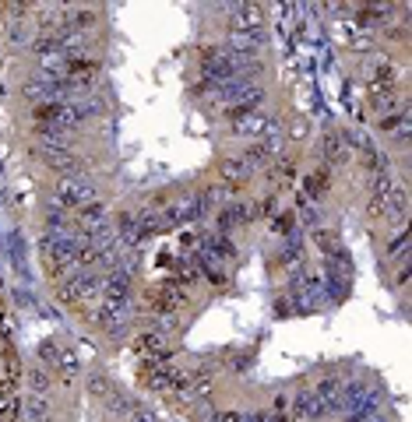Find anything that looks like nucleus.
Masks as SVG:
<instances>
[{"mask_svg":"<svg viewBox=\"0 0 412 422\" xmlns=\"http://www.w3.org/2000/svg\"><path fill=\"white\" fill-rule=\"evenodd\" d=\"M335 401L321 398V394H313V391H300L296 398H289V422H318L331 412Z\"/></svg>","mask_w":412,"mask_h":422,"instance_id":"f257e3e1","label":"nucleus"},{"mask_svg":"<svg viewBox=\"0 0 412 422\" xmlns=\"http://www.w3.org/2000/svg\"><path fill=\"white\" fill-rule=\"evenodd\" d=\"M134 349H138L141 359H152V362H169V359H173V345H169L166 334H159V331L138 334L134 338Z\"/></svg>","mask_w":412,"mask_h":422,"instance_id":"f03ea898","label":"nucleus"},{"mask_svg":"<svg viewBox=\"0 0 412 422\" xmlns=\"http://www.w3.org/2000/svg\"><path fill=\"white\" fill-rule=\"evenodd\" d=\"M328 187H331V166H318V169H310L307 176H303V194L300 197L321 201V197L328 194Z\"/></svg>","mask_w":412,"mask_h":422,"instance_id":"7ed1b4c3","label":"nucleus"},{"mask_svg":"<svg viewBox=\"0 0 412 422\" xmlns=\"http://www.w3.org/2000/svg\"><path fill=\"white\" fill-rule=\"evenodd\" d=\"M127 295H131V275L127 271H113L103 282V300L106 303H127Z\"/></svg>","mask_w":412,"mask_h":422,"instance_id":"20e7f679","label":"nucleus"},{"mask_svg":"<svg viewBox=\"0 0 412 422\" xmlns=\"http://www.w3.org/2000/svg\"><path fill=\"white\" fill-rule=\"evenodd\" d=\"M25 415H29V422H50V401H46V394H29Z\"/></svg>","mask_w":412,"mask_h":422,"instance_id":"39448f33","label":"nucleus"},{"mask_svg":"<svg viewBox=\"0 0 412 422\" xmlns=\"http://www.w3.org/2000/svg\"><path fill=\"white\" fill-rule=\"evenodd\" d=\"M29 384H32V394H46V387H50V369H46V366H32L29 369Z\"/></svg>","mask_w":412,"mask_h":422,"instance_id":"423d86ee","label":"nucleus"},{"mask_svg":"<svg viewBox=\"0 0 412 422\" xmlns=\"http://www.w3.org/2000/svg\"><path fill=\"white\" fill-rule=\"evenodd\" d=\"M211 254H215V257H226V261H229V257H236V246H233L226 236H219V239L211 243Z\"/></svg>","mask_w":412,"mask_h":422,"instance_id":"0eeeda50","label":"nucleus"},{"mask_svg":"<svg viewBox=\"0 0 412 422\" xmlns=\"http://www.w3.org/2000/svg\"><path fill=\"white\" fill-rule=\"evenodd\" d=\"M88 387H92V394H99L103 401H106L110 394H113V384H110L106 377H92V380H88Z\"/></svg>","mask_w":412,"mask_h":422,"instance_id":"6e6552de","label":"nucleus"},{"mask_svg":"<svg viewBox=\"0 0 412 422\" xmlns=\"http://www.w3.org/2000/svg\"><path fill=\"white\" fill-rule=\"evenodd\" d=\"M402 123H405V113H387V116H381V131L391 134V131L402 127Z\"/></svg>","mask_w":412,"mask_h":422,"instance_id":"1a4fd4ad","label":"nucleus"},{"mask_svg":"<svg viewBox=\"0 0 412 422\" xmlns=\"http://www.w3.org/2000/svg\"><path fill=\"white\" fill-rule=\"evenodd\" d=\"M367 215L370 218H387V205H384V197H370V205H367Z\"/></svg>","mask_w":412,"mask_h":422,"instance_id":"9d476101","label":"nucleus"},{"mask_svg":"<svg viewBox=\"0 0 412 422\" xmlns=\"http://www.w3.org/2000/svg\"><path fill=\"white\" fill-rule=\"evenodd\" d=\"M240 14H244V21H250V29H261V18H264V11H261V8L247 4V8L240 11Z\"/></svg>","mask_w":412,"mask_h":422,"instance_id":"9b49d317","label":"nucleus"},{"mask_svg":"<svg viewBox=\"0 0 412 422\" xmlns=\"http://www.w3.org/2000/svg\"><path fill=\"white\" fill-rule=\"evenodd\" d=\"M272 233H279V236H285V233H293V215H279V222H272Z\"/></svg>","mask_w":412,"mask_h":422,"instance_id":"f8f14e48","label":"nucleus"},{"mask_svg":"<svg viewBox=\"0 0 412 422\" xmlns=\"http://www.w3.org/2000/svg\"><path fill=\"white\" fill-rule=\"evenodd\" d=\"M127 419H131V422H155V415H152L149 408H141V405H134Z\"/></svg>","mask_w":412,"mask_h":422,"instance_id":"ddd939ff","label":"nucleus"},{"mask_svg":"<svg viewBox=\"0 0 412 422\" xmlns=\"http://www.w3.org/2000/svg\"><path fill=\"white\" fill-rule=\"evenodd\" d=\"M208 422H244V415L240 412H215Z\"/></svg>","mask_w":412,"mask_h":422,"instance_id":"4468645a","label":"nucleus"},{"mask_svg":"<svg viewBox=\"0 0 412 422\" xmlns=\"http://www.w3.org/2000/svg\"><path fill=\"white\" fill-rule=\"evenodd\" d=\"M313 239H318L324 250H331V246H335V233H328V229H318V233H313Z\"/></svg>","mask_w":412,"mask_h":422,"instance_id":"2eb2a0df","label":"nucleus"}]
</instances>
